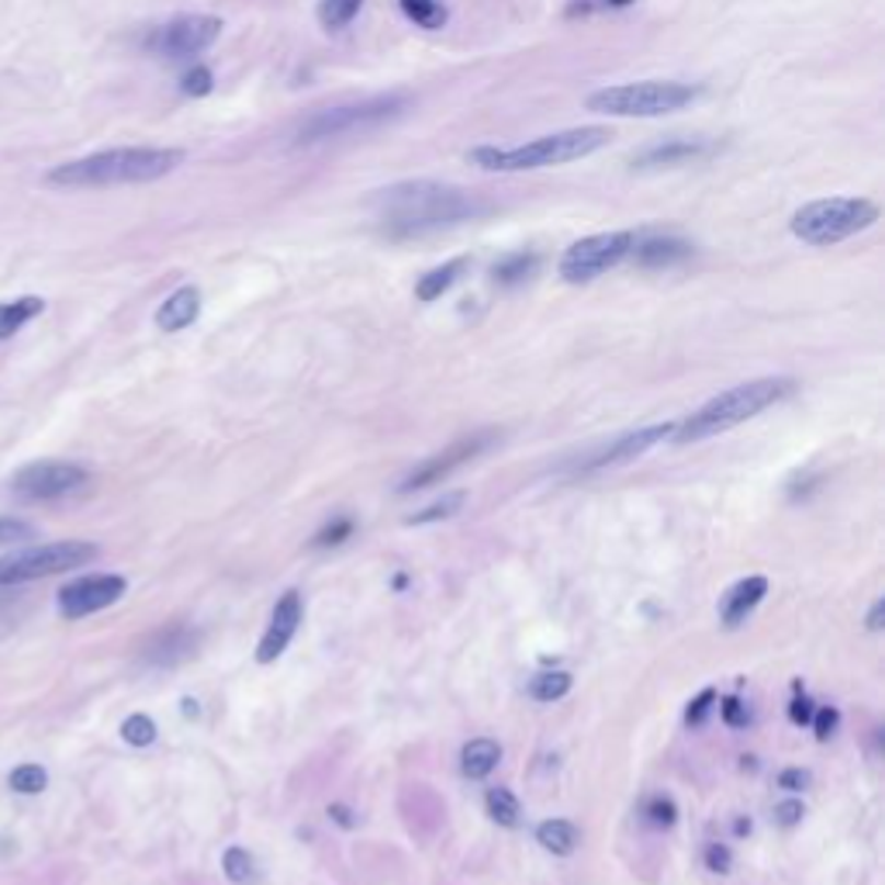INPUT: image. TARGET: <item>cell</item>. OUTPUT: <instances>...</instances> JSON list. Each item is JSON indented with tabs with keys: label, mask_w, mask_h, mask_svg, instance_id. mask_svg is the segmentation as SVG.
<instances>
[{
	"label": "cell",
	"mask_w": 885,
	"mask_h": 885,
	"mask_svg": "<svg viewBox=\"0 0 885 885\" xmlns=\"http://www.w3.org/2000/svg\"><path fill=\"white\" fill-rule=\"evenodd\" d=\"M710 149L705 142H689V139H675V142H664V146H654L647 152H640L633 160V166H671L678 160H696L702 152Z\"/></svg>",
	"instance_id": "obj_21"
},
{
	"label": "cell",
	"mask_w": 885,
	"mask_h": 885,
	"mask_svg": "<svg viewBox=\"0 0 885 885\" xmlns=\"http://www.w3.org/2000/svg\"><path fill=\"white\" fill-rule=\"evenodd\" d=\"M537 840L550 854H571L578 848V827L567 820H547L537 827Z\"/></svg>",
	"instance_id": "obj_24"
},
{
	"label": "cell",
	"mask_w": 885,
	"mask_h": 885,
	"mask_svg": "<svg viewBox=\"0 0 885 885\" xmlns=\"http://www.w3.org/2000/svg\"><path fill=\"white\" fill-rule=\"evenodd\" d=\"M398 4H402V11L426 32H436V28L447 25V8H442L439 0H398Z\"/></svg>",
	"instance_id": "obj_26"
},
{
	"label": "cell",
	"mask_w": 885,
	"mask_h": 885,
	"mask_svg": "<svg viewBox=\"0 0 885 885\" xmlns=\"http://www.w3.org/2000/svg\"><path fill=\"white\" fill-rule=\"evenodd\" d=\"M184 163V149L163 146H128V149H104L94 157L62 163L49 173L56 187H118V184H149L173 173Z\"/></svg>",
	"instance_id": "obj_2"
},
{
	"label": "cell",
	"mask_w": 885,
	"mask_h": 885,
	"mask_svg": "<svg viewBox=\"0 0 885 885\" xmlns=\"http://www.w3.org/2000/svg\"><path fill=\"white\" fill-rule=\"evenodd\" d=\"M360 8H364V0H322V4H319V21H322V28L340 32V28H346L349 21L360 14Z\"/></svg>",
	"instance_id": "obj_28"
},
{
	"label": "cell",
	"mask_w": 885,
	"mask_h": 885,
	"mask_svg": "<svg viewBox=\"0 0 885 885\" xmlns=\"http://www.w3.org/2000/svg\"><path fill=\"white\" fill-rule=\"evenodd\" d=\"M647 816H651V824H657V827H671V824H675V816H678V809H675L671 800H651Z\"/></svg>",
	"instance_id": "obj_38"
},
{
	"label": "cell",
	"mask_w": 885,
	"mask_h": 885,
	"mask_svg": "<svg viewBox=\"0 0 885 885\" xmlns=\"http://www.w3.org/2000/svg\"><path fill=\"white\" fill-rule=\"evenodd\" d=\"M540 267V256L537 253H513V256H505L495 263V271L492 277L505 287H513V284H522L526 277H533Z\"/></svg>",
	"instance_id": "obj_25"
},
{
	"label": "cell",
	"mask_w": 885,
	"mask_h": 885,
	"mask_svg": "<svg viewBox=\"0 0 885 885\" xmlns=\"http://www.w3.org/2000/svg\"><path fill=\"white\" fill-rule=\"evenodd\" d=\"M878 221V205L869 197H824L792 215V235L809 246H837Z\"/></svg>",
	"instance_id": "obj_6"
},
{
	"label": "cell",
	"mask_w": 885,
	"mask_h": 885,
	"mask_svg": "<svg viewBox=\"0 0 885 885\" xmlns=\"http://www.w3.org/2000/svg\"><path fill=\"white\" fill-rule=\"evenodd\" d=\"M723 720L729 723V726H744L747 723V713H744V705H740V699H723Z\"/></svg>",
	"instance_id": "obj_43"
},
{
	"label": "cell",
	"mask_w": 885,
	"mask_h": 885,
	"mask_svg": "<svg viewBox=\"0 0 885 885\" xmlns=\"http://www.w3.org/2000/svg\"><path fill=\"white\" fill-rule=\"evenodd\" d=\"M636 246L633 232H599L571 242L567 253L561 256V277L567 284H588L612 271L616 263H623Z\"/></svg>",
	"instance_id": "obj_9"
},
{
	"label": "cell",
	"mask_w": 885,
	"mask_h": 885,
	"mask_svg": "<svg viewBox=\"0 0 885 885\" xmlns=\"http://www.w3.org/2000/svg\"><path fill=\"white\" fill-rule=\"evenodd\" d=\"M792 391V381L789 378H761V381H747L740 388H729L716 398H710L696 415L685 418V426L678 433H671L678 442H692V439H705V436H716V433H726L747 418H755L758 412L771 409L774 402H782V398Z\"/></svg>",
	"instance_id": "obj_4"
},
{
	"label": "cell",
	"mask_w": 885,
	"mask_h": 885,
	"mask_svg": "<svg viewBox=\"0 0 885 885\" xmlns=\"http://www.w3.org/2000/svg\"><path fill=\"white\" fill-rule=\"evenodd\" d=\"M202 315V291L197 287H181V291H173L157 312V325L163 332H181L187 325H194V319Z\"/></svg>",
	"instance_id": "obj_17"
},
{
	"label": "cell",
	"mask_w": 885,
	"mask_h": 885,
	"mask_svg": "<svg viewBox=\"0 0 885 885\" xmlns=\"http://www.w3.org/2000/svg\"><path fill=\"white\" fill-rule=\"evenodd\" d=\"M46 785H49V774L42 771L38 765H21V768L11 771V789L21 792V795H38Z\"/></svg>",
	"instance_id": "obj_31"
},
{
	"label": "cell",
	"mask_w": 885,
	"mask_h": 885,
	"mask_svg": "<svg viewBox=\"0 0 885 885\" xmlns=\"http://www.w3.org/2000/svg\"><path fill=\"white\" fill-rule=\"evenodd\" d=\"M221 28L226 25H221V18H215V14H184V18H173L163 28L152 32L149 49L157 56H166V59H191V56H202L205 49H211L221 35Z\"/></svg>",
	"instance_id": "obj_10"
},
{
	"label": "cell",
	"mask_w": 885,
	"mask_h": 885,
	"mask_svg": "<svg viewBox=\"0 0 885 885\" xmlns=\"http://www.w3.org/2000/svg\"><path fill=\"white\" fill-rule=\"evenodd\" d=\"M468 256H457V260H450V263H442V267H436V271H429V274H423L418 277V284H415V298L418 301H436V298H442L450 291V287L463 277V271H468Z\"/></svg>",
	"instance_id": "obj_18"
},
{
	"label": "cell",
	"mask_w": 885,
	"mask_h": 885,
	"mask_svg": "<svg viewBox=\"0 0 885 885\" xmlns=\"http://www.w3.org/2000/svg\"><path fill=\"white\" fill-rule=\"evenodd\" d=\"M463 498H468L463 492H453V495H447V498H439V502H433L429 508H423V513L409 516V526H423V522H436V519H450V516L460 513Z\"/></svg>",
	"instance_id": "obj_30"
},
{
	"label": "cell",
	"mask_w": 885,
	"mask_h": 885,
	"mask_svg": "<svg viewBox=\"0 0 885 885\" xmlns=\"http://www.w3.org/2000/svg\"><path fill=\"white\" fill-rule=\"evenodd\" d=\"M181 87H184V94H191V97H205V94H211L215 77H211L208 66H194V70L184 73Z\"/></svg>",
	"instance_id": "obj_34"
},
{
	"label": "cell",
	"mask_w": 885,
	"mask_h": 885,
	"mask_svg": "<svg viewBox=\"0 0 885 885\" xmlns=\"http://www.w3.org/2000/svg\"><path fill=\"white\" fill-rule=\"evenodd\" d=\"M612 131L602 125H585V128H567L553 131V136H540L519 146H478L468 152V160L481 170L492 173H522V170H543V166H564L574 160H585L591 152L609 146Z\"/></svg>",
	"instance_id": "obj_3"
},
{
	"label": "cell",
	"mask_w": 885,
	"mask_h": 885,
	"mask_svg": "<svg viewBox=\"0 0 885 885\" xmlns=\"http://www.w3.org/2000/svg\"><path fill=\"white\" fill-rule=\"evenodd\" d=\"M768 595V578H761V574H755V578H744V582H737L734 588H729L726 595H723V606H720V619L723 623L734 630V627H740L744 619H747V612L755 609L761 599Z\"/></svg>",
	"instance_id": "obj_16"
},
{
	"label": "cell",
	"mask_w": 885,
	"mask_h": 885,
	"mask_svg": "<svg viewBox=\"0 0 885 885\" xmlns=\"http://www.w3.org/2000/svg\"><path fill=\"white\" fill-rule=\"evenodd\" d=\"M87 481V471L77 468V463L66 460H42V463H28L25 471H18L14 478V492L28 502H49L59 495L77 492L80 484Z\"/></svg>",
	"instance_id": "obj_11"
},
{
	"label": "cell",
	"mask_w": 885,
	"mask_h": 885,
	"mask_svg": "<svg viewBox=\"0 0 885 885\" xmlns=\"http://www.w3.org/2000/svg\"><path fill=\"white\" fill-rule=\"evenodd\" d=\"M32 526L18 522V519H0V543H14V540H28Z\"/></svg>",
	"instance_id": "obj_39"
},
{
	"label": "cell",
	"mask_w": 885,
	"mask_h": 885,
	"mask_svg": "<svg viewBox=\"0 0 885 885\" xmlns=\"http://www.w3.org/2000/svg\"><path fill=\"white\" fill-rule=\"evenodd\" d=\"M481 211H489V205H481L474 194H463L457 187L433 181H409L378 194V221L388 239L429 235L460 226V221H468Z\"/></svg>",
	"instance_id": "obj_1"
},
{
	"label": "cell",
	"mask_w": 885,
	"mask_h": 885,
	"mask_svg": "<svg viewBox=\"0 0 885 885\" xmlns=\"http://www.w3.org/2000/svg\"><path fill=\"white\" fill-rule=\"evenodd\" d=\"M484 806H489V816L502 827H516L519 816H522L519 800L508 789H489V795H484Z\"/></svg>",
	"instance_id": "obj_27"
},
{
	"label": "cell",
	"mask_w": 885,
	"mask_h": 885,
	"mask_svg": "<svg viewBox=\"0 0 885 885\" xmlns=\"http://www.w3.org/2000/svg\"><path fill=\"white\" fill-rule=\"evenodd\" d=\"M882 616H885V602H875V609L869 612V630H882Z\"/></svg>",
	"instance_id": "obj_45"
},
{
	"label": "cell",
	"mask_w": 885,
	"mask_h": 885,
	"mask_svg": "<svg viewBox=\"0 0 885 885\" xmlns=\"http://www.w3.org/2000/svg\"><path fill=\"white\" fill-rule=\"evenodd\" d=\"M42 308H46L42 298H18V301L0 304V340H11L21 325L32 322L35 315H42Z\"/></svg>",
	"instance_id": "obj_23"
},
{
	"label": "cell",
	"mask_w": 885,
	"mask_h": 885,
	"mask_svg": "<svg viewBox=\"0 0 885 885\" xmlns=\"http://www.w3.org/2000/svg\"><path fill=\"white\" fill-rule=\"evenodd\" d=\"M221 865H226V875H229L235 885H246V882L256 875V861H253V854H250L246 848H229V851H226V861H221Z\"/></svg>",
	"instance_id": "obj_32"
},
{
	"label": "cell",
	"mask_w": 885,
	"mask_h": 885,
	"mask_svg": "<svg viewBox=\"0 0 885 885\" xmlns=\"http://www.w3.org/2000/svg\"><path fill=\"white\" fill-rule=\"evenodd\" d=\"M803 803H795V800H789V803H782L779 809H774V816H779V824H785V827H792V824H800L803 820Z\"/></svg>",
	"instance_id": "obj_44"
},
{
	"label": "cell",
	"mask_w": 885,
	"mask_h": 885,
	"mask_svg": "<svg viewBox=\"0 0 885 885\" xmlns=\"http://www.w3.org/2000/svg\"><path fill=\"white\" fill-rule=\"evenodd\" d=\"M571 692V675L567 671H547V675H537L533 685H529V696L540 699V702H558Z\"/></svg>",
	"instance_id": "obj_29"
},
{
	"label": "cell",
	"mask_w": 885,
	"mask_h": 885,
	"mask_svg": "<svg viewBox=\"0 0 885 885\" xmlns=\"http://www.w3.org/2000/svg\"><path fill=\"white\" fill-rule=\"evenodd\" d=\"M125 578L118 574H91V578L70 582L59 591V612L66 619H83L91 612H101L107 606H115L125 595Z\"/></svg>",
	"instance_id": "obj_12"
},
{
	"label": "cell",
	"mask_w": 885,
	"mask_h": 885,
	"mask_svg": "<svg viewBox=\"0 0 885 885\" xmlns=\"http://www.w3.org/2000/svg\"><path fill=\"white\" fill-rule=\"evenodd\" d=\"M498 761H502V747L495 740H489V737H478V740H471L468 747L460 750V768L474 782L489 779V774L498 768Z\"/></svg>",
	"instance_id": "obj_19"
},
{
	"label": "cell",
	"mask_w": 885,
	"mask_h": 885,
	"mask_svg": "<svg viewBox=\"0 0 885 885\" xmlns=\"http://www.w3.org/2000/svg\"><path fill=\"white\" fill-rule=\"evenodd\" d=\"M713 702H716V692H713V689H702V692H699V699H692V702H689V713H685V720H689L692 726H699L705 716H710Z\"/></svg>",
	"instance_id": "obj_36"
},
{
	"label": "cell",
	"mask_w": 885,
	"mask_h": 885,
	"mask_svg": "<svg viewBox=\"0 0 885 885\" xmlns=\"http://www.w3.org/2000/svg\"><path fill=\"white\" fill-rule=\"evenodd\" d=\"M298 623H301V595L298 591H284L277 606H274V616H271V627L263 633L260 647H256V660L260 664H271L277 660L287 644H291V636L298 633Z\"/></svg>",
	"instance_id": "obj_14"
},
{
	"label": "cell",
	"mask_w": 885,
	"mask_h": 885,
	"mask_svg": "<svg viewBox=\"0 0 885 885\" xmlns=\"http://www.w3.org/2000/svg\"><path fill=\"white\" fill-rule=\"evenodd\" d=\"M806 785H809V771H803V768H789L779 774V789H785V792H800Z\"/></svg>",
	"instance_id": "obj_41"
},
{
	"label": "cell",
	"mask_w": 885,
	"mask_h": 885,
	"mask_svg": "<svg viewBox=\"0 0 885 885\" xmlns=\"http://www.w3.org/2000/svg\"><path fill=\"white\" fill-rule=\"evenodd\" d=\"M640 267H671L692 256V246L681 239H647L644 246H633Z\"/></svg>",
	"instance_id": "obj_20"
},
{
	"label": "cell",
	"mask_w": 885,
	"mask_h": 885,
	"mask_svg": "<svg viewBox=\"0 0 885 885\" xmlns=\"http://www.w3.org/2000/svg\"><path fill=\"white\" fill-rule=\"evenodd\" d=\"M492 442V436L489 433H481V436H471V439H460V442H453L450 450H442V453H436V457H429L423 468H415L405 481H402V495H409V492H418V489H429V484H439L442 478H450L460 463H468L471 457H478L484 447H489Z\"/></svg>",
	"instance_id": "obj_13"
},
{
	"label": "cell",
	"mask_w": 885,
	"mask_h": 885,
	"mask_svg": "<svg viewBox=\"0 0 885 885\" xmlns=\"http://www.w3.org/2000/svg\"><path fill=\"white\" fill-rule=\"evenodd\" d=\"M671 433H675L671 423L633 429V433H627V436H619V439L612 442V447L602 450L595 460H588V463H585V471H602V468H616V463H627V460H633V457H640V453H647V450L654 447V442L668 439Z\"/></svg>",
	"instance_id": "obj_15"
},
{
	"label": "cell",
	"mask_w": 885,
	"mask_h": 885,
	"mask_svg": "<svg viewBox=\"0 0 885 885\" xmlns=\"http://www.w3.org/2000/svg\"><path fill=\"white\" fill-rule=\"evenodd\" d=\"M349 533H353V522H349V519H336V522L325 526L322 533L315 537V547H336V543H343Z\"/></svg>",
	"instance_id": "obj_37"
},
{
	"label": "cell",
	"mask_w": 885,
	"mask_h": 885,
	"mask_svg": "<svg viewBox=\"0 0 885 885\" xmlns=\"http://www.w3.org/2000/svg\"><path fill=\"white\" fill-rule=\"evenodd\" d=\"M94 558H97V547L83 540H62V543L18 550V553H8V558H0V585H25L35 578H49V574H62V571L91 564Z\"/></svg>",
	"instance_id": "obj_7"
},
{
	"label": "cell",
	"mask_w": 885,
	"mask_h": 885,
	"mask_svg": "<svg viewBox=\"0 0 885 885\" xmlns=\"http://www.w3.org/2000/svg\"><path fill=\"white\" fill-rule=\"evenodd\" d=\"M705 865H710V872H729V848L723 844H710L705 848Z\"/></svg>",
	"instance_id": "obj_42"
},
{
	"label": "cell",
	"mask_w": 885,
	"mask_h": 885,
	"mask_svg": "<svg viewBox=\"0 0 885 885\" xmlns=\"http://www.w3.org/2000/svg\"><path fill=\"white\" fill-rule=\"evenodd\" d=\"M813 702L806 699V696H795L792 699V705H789V716H792V723L795 726H806V723H813Z\"/></svg>",
	"instance_id": "obj_40"
},
{
	"label": "cell",
	"mask_w": 885,
	"mask_h": 885,
	"mask_svg": "<svg viewBox=\"0 0 885 885\" xmlns=\"http://www.w3.org/2000/svg\"><path fill=\"white\" fill-rule=\"evenodd\" d=\"M699 97V87L678 80H640V83H616L588 94V111L612 118H660L681 111Z\"/></svg>",
	"instance_id": "obj_5"
},
{
	"label": "cell",
	"mask_w": 885,
	"mask_h": 885,
	"mask_svg": "<svg viewBox=\"0 0 885 885\" xmlns=\"http://www.w3.org/2000/svg\"><path fill=\"white\" fill-rule=\"evenodd\" d=\"M194 651V636L181 627H173V630H163L157 640H152V647H149V660H157V664H173V660H181Z\"/></svg>",
	"instance_id": "obj_22"
},
{
	"label": "cell",
	"mask_w": 885,
	"mask_h": 885,
	"mask_svg": "<svg viewBox=\"0 0 885 885\" xmlns=\"http://www.w3.org/2000/svg\"><path fill=\"white\" fill-rule=\"evenodd\" d=\"M122 737L131 744V747H149L152 740H157V723H152L146 713H136V716H128L122 723Z\"/></svg>",
	"instance_id": "obj_33"
},
{
	"label": "cell",
	"mask_w": 885,
	"mask_h": 885,
	"mask_svg": "<svg viewBox=\"0 0 885 885\" xmlns=\"http://www.w3.org/2000/svg\"><path fill=\"white\" fill-rule=\"evenodd\" d=\"M840 723V713L834 710V705H824L820 713H813V729H816V740H830L834 737V729Z\"/></svg>",
	"instance_id": "obj_35"
},
{
	"label": "cell",
	"mask_w": 885,
	"mask_h": 885,
	"mask_svg": "<svg viewBox=\"0 0 885 885\" xmlns=\"http://www.w3.org/2000/svg\"><path fill=\"white\" fill-rule=\"evenodd\" d=\"M329 816H336V820H340L343 827H353V820H349V813H346L343 806H329Z\"/></svg>",
	"instance_id": "obj_46"
},
{
	"label": "cell",
	"mask_w": 885,
	"mask_h": 885,
	"mask_svg": "<svg viewBox=\"0 0 885 885\" xmlns=\"http://www.w3.org/2000/svg\"><path fill=\"white\" fill-rule=\"evenodd\" d=\"M184 713L187 716H197V702L194 699H184Z\"/></svg>",
	"instance_id": "obj_47"
},
{
	"label": "cell",
	"mask_w": 885,
	"mask_h": 885,
	"mask_svg": "<svg viewBox=\"0 0 885 885\" xmlns=\"http://www.w3.org/2000/svg\"><path fill=\"white\" fill-rule=\"evenodd\" d=\"M405 101H409V97L391 94V97H373V101L349 104V107L319 111V115L298 131V142H301V146H312V142H322V139H340V136H349V131H360V128H370V125H381V122L394 118L398 111L405 107Z\"/></svg>",
	"instance_id": "obj_8"
}]
</instances>
